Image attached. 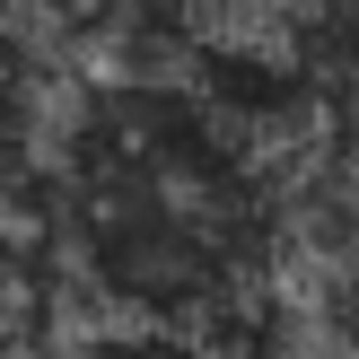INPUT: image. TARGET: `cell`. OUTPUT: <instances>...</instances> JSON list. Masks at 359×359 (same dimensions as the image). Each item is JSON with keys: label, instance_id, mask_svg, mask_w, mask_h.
Wrapping results in <instances>:
<instances>
[{"label": "cell", "instance_id": "1", "mask_svg": "<svg viewBox=\"0 0 359 359\" xmlns=\"http://www.w3.org/2000/svg\"><path fill=\"white\" fill-rule=\"evenodd\" d=\"M184 88L245 140V149H307L325 132L342 88L316 70V53L298 35H255V27H210L184 62Z\"/></svg>", "mask_w": 359, "mask_h": 359}, {"label": "cell", "instance_id": "2", "mask_svg": "<svg viewBox=\"0 0 359 359\" xmlns=\"http://www.w3.org/2000/svg\"><path fill=\"white\" fill-rule=\"evenodd\" d=\"M70 359H210V342H202V325H175V316H114L105 307Z\"/></svg>", "mask_w": 359, "mask_h": 359}, {"label": "cell", "instance_id": "3", "mask_svg": "<svg viewBox=\"0 0 359 359\" xmlns=\"http://www.w3.org/2000/svg\"><path fill=\"white\" fill-rule=\"evenodd\" d=\"M298 44L316 53L333 88H359V0H298Z\"/></svg>", "mask_w": 359, "mask_h": 359}, {"label": "cell", "instance_id": "4", "mask_svg": "<svg viewBox=\"0 0 359 359\" xmlns=\"http://www.w3.org/2000/svg\"><path fill=\"white\" fill-rule=\"evenodd\" d=\"M44 167V105H35L27 70H0V184Z\"/></svg>", "mask_w": 359, "mask_h": 359}, {"label": "cell", "instance_id": "5", "mask_svg": "<svg viewBox=\"0 0 359 359\" xmlns=\"http://www.w3.org/2000/svg\"><path fill=\"white\" fill-rule=\"evenodd\" d=\"M316 333L333 342V359H359V263L325 272V290H316Z\"/></svg>", "mask_w": 359, "mask_h": 359}, {"label": "cell", "instance_id": "6", "mask_svg": "<svg viewBox=\"0 0 359 359\" xmlns=\"http://www.w3.org/2000/svg\"><path fill=\"white\" fill-rule=\"evenodd\" d=\"M35 27H62V35H105V18H114V0H27Z\"/></svg>", "mask_w": 359, "mask_h": 359}, {"label": "cell", "instance_id": "7", "mask_svg": "<svg viewBox=\"0 0 359 359\" xmlns=\"http://www.w3.org/2000/svg\"><path fill=\"white\" fill-rule=\"evenodd\" d=\"M210 9H272V0H210Z\"/></svg>", "mask_w": 359, "mask_h": 359}]
</instances>
